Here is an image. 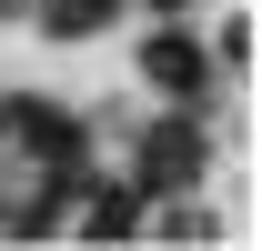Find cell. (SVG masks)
I'll list each match as a JSON object with an SVG mask.
<instances>
[{"mask_svg": "<svg viewBox=\"0 0 262 251\" xmlns=\"http://www.w3.org/2000/svg\"><path fill=\"white\" fill-rule=\"evenodd\" d=\"M141 81H151V91H171L182 111H192V101L212 91V51H202L192 31H171V20H162V31L141 40Z\"/></svg>", "mask_w": 262, "mask_h": 251, "instance_id": "1", "label": "cell"}, {"mask_svg": "<svg viewBox=\"0 0 262 251\" xmlns=\"http://www.w3.org/2000/svg\"><path fill=\"white\" fill-rule=\"evenodd\" d=\"M141 181H151V191L202 181V131H192V121H162L151 141H141Z\"/></svg>", "mask_w": 262, "mask_h": 251, "instance_id": "2", "label": "cell"}, {"mask_svg": "<svg viewBox=\"0 0 262 251\" xmlns=\"http://www.w3.org/2000/svg\"><path fill=\"white\" fill-rule=\"evenodd\" d=\"M111 20H121V0H51V10H40L51 40H91V31H111Z\"/></svg>", "mask_w": 262, "mask_h": 251, "instance_id": "3", "label": "cell"}, {"mask_svg": "<svg viewBox=\"0 0 262 251\" xmlns=\"http://www.w3.org/2000/svg\"><path fill=\"white\" fill-rule=\"evenodd\" d=\"M141 221V201L131 191H101V201H81V231H131Z\"/></svg>", "mask_w": 262, "mask_h": 251, "instance_id": "4", "label": "cell"}, {"mask_svg": "<svg viewBox=\"0 0 262 251\" xmlns=\"http://www.w3.org/2000/svg\"><path fill=\"white\" fill-rule=\"evenodd\" d=\"M141 10H162V20H182V10H192V0H141Z\"/></svg>", "mask_w": 262, "mask_h": 251, "instance_id": "5", "label": "cell"}]
</instances>
